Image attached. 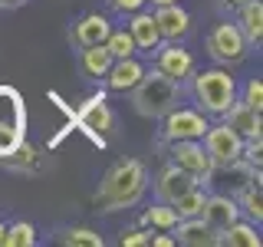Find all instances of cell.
<instances>
[{
    "instance_id": "8992f818",
    "label": "cell",
    "mask_w": 263,
    "mask_h": 247,
    "mask_svg": "<svg viewBox=\"0 0 263 247\" xmlns=\"http://www.w3.org/2000/svg\"><path fill=\"white\" fill-rule=\"evenodd\" d=\"M208 115L201 109H187V105H171L168 112L161 115V135L168 142H178V138H201L208 132Z\"/></svg>"
},
{
    "instance_id": "7c38bea8",
    "label": "cell",
    "mask_w": 263,
    "mask_h": 247,
    "mask_svg": "<svg viewBox=\"0 0 263 247\" xmlns=\"http://www.w3.org/2000/svg\"><path fill=\"white\" fill-rule=\"evenodd\" d=\"M155 23H158V33L164 43H175V40H184L191 33V13L181 4H161L155 7Z\"/></svg>"
},
{
    "instance_id": "4fadbf2b",
    "label": "cell",
    "mask_w": 263,
    "mask_h": 247,
    "mask_svg": "<svg viewBox=\"0 0 263 247\" xmlns=\"http://www.w3.org/2000/svg\"><path fill=\"white\" fill-rule=\"evenodd\" d=\"M112 33V20L105 13H86V16H79L76 23H72V33H69V40H72V46H96V43H105V37Z\"/></svg>"
},
{
    "instance_id": "5b68a950",
    "label": "cell",
    "mask_w": 263,
    "mask_h": 247,
    "mask_svg": "<svg viewBox=\"0 0 263 247\" xmlns=\"http://www.w3.org/2000/svg\"><path fill=\"white\" fill-rule=\"evenodd\" d=\"M208 53L214 63L220 66H240L247 60V53H250V43L243 40V33L237 23H217L211 33H208Z\"/></svg>"
},
{
    "instance_id": "3957f363",
    "label": "cell",
    "mask_w": 263,
    "mask_h": 247,
    "mask_svg": "<svg viewBox=\"0 0 263 247\" xmlns=\"http://www.w3.org/2000/svg\"><path fill=\"white\" fill-rule=\"evenodd\" d=\"M237 96H240L237 93V79L230 76V69H224V66H217V69H201L194 76V99H197V109L204 115L224 119L230 112V105L237 102Z\"/></svg>"
},
{
    "instance_id": "e0dca14e",
    "label": "cell",
    "mask_w": 263,
    "mask_h": 247,
    "mask_svg": "<svg viewBox=\"0 0 263 247\" xmlns=\"http://www.w3.org/2000/svg\"><path fill=\"white\" fill-rule=\"evenodd\" d=\"M128 33H132V40H135V49H142V53H148V56L161 46L158 23H155V16L145 13V10L128 13Z\"/></svg>"
},
{
    "instance_id": "1f68e13d",
    "label": "cell",
    "mask_w": 263,
    "mask_h": 247,
    "mask_svg": "<svg viewBox=\"0 0 263 247\" xmlns=\"http://www.w3.org/2000/svg\"><path fill=\"white\" fill-rule=\"evenodd\" d=\"M109 4H112V10L115 13H135V10H142V7L148 4V0H109Z\"/></svg>"
},
{
    "instance_id": "d6a6232c",
    "label": "cell",
    "mask_w": 263,
    "mask_h": 247,
    "mask_svg": "<svg viewBox=\"0 0 263 247\" xmlns=\"http://www.w3.org/2000/svg\"><path fill=\"white\" fill-rule=\"evenodd\" d=\"M27 0H0V10H16V7H23Z\"/></svg>"
},
{
    "instance_id": "6da1fadb",
    "label": "cell",
    "mask_w": 263,
    "mask_h": 247,
    "mask_svg": "<svg viewBox=\"0 0 263 247\" xmlns=\"http://www.w3.org/2000/svg\"><path fill=\"white\" fill-rule=\"evenodd\" d=\"M148 191V168L138 158H119L105 171L102 185L96 191V208L99 211H125L135 208Z\"/></svg>"
},
{
    "instance_id": "4dcf8cb0",
    "label": "cell",
    "mask_w": 263,
    "mask_h": 247,
    "mask_svg": "<svg viewBox=\"0 0 263 247\" xmlns=\"http://www.w3.org/2000/svg\"><path fill=\"white\" fill-rule=\"evenodd\" d=\"M119 244L122 247H145V244H152V231L148 227H128V231H122Z\"/></svg>"
},
{
    "instance_id": "f546056e",
    "label": "cell",
    "mask_w": 263,
    "mask_h": 247,
    "mask_svg": "<svg viewBox=\"0 0 263 247\" xmlns=\"http://www.w3.org/2000/svg\"><path fill=\"white\" fill-rule=\"evenodd\" d=\"M237 102H243L247 109H257V112H263V82H260V76L247 79L243 96H237Z\"/></svg>"
},
{
    "instance_id": "484cf974",
    "label": "cell",
    "mask_w": 263,
    "mask_h": 247,
    "mask_svg": "<svg viewBox=\"0 0 263 247\" xmlns=\"http://www.w3.org/2000/svg\"><path fill=\"white\" fill-rule=\"evenodd\" d=\"M60 244H66V247H102L105 241L92 227H66V231H60Z\"/></svg>"
},
{
    "instance_id": "8fae6325",
    "label": "cell",
    "mask_w": 263,
    "mask_h": 247,
    "mask_svg": "<svg viewBox=\"0 0 263 247\" xmlns=\"http://www.w3.org/2000/svg\"><path fill=\"white\" fill-rule=\"evenodd\" d=\"M76 122L96 138V142H102V135H109V132L115 129V115H112V109H109V102H105L102 93L89 96L86 102L79 105V109H76Z\"/></svg>"
},
{
    "instance_id": "7a4b0ae2",
    "label": "cell",
    "mask_w": 263,
    "mask_h": 247,
    "mask_svg": "<svg viewBox=\"0 0 263 247\" xmlns=\"http://www.w3.org/2000/svg\"><path fill=\"white\" fill-rule=\"evenodd\" d=\"M128 93H132V105H135L138 115H145V119H161L171 105H178L181 82L168 79L158 69H145V76L138 79Z\"/></svg>"
},
{
    "instance_id": "9a60e30c",
    "label": "cell",
    "mask_w": 263,
    "mask_h": 247,
    "mask_svg": "<svg viewBox=\"0 0 263 247\" xmlns=\"http://www.w3.org/2000/svg\"><path fill=\"white\" fill-rule=\"evenodd\" d=\"M171 231H175V244H184V247H214L220 241V234L201 218V214H197V218H181Z\"/></svg>"
},
{
    "instance_id": "7402d4cb",
    "label": "cell",
    "mask_w": 263,
    "mask_h": 247,
    "mask_svg": "<svg viewBox=\"0 0 263 247\" xmlns=\"http://www.w3.org/2000/svg\"><path fill=\"white\" fill-rule=\"evenodd\" d=\"M260 224H250V221H240L237 218L230 227L220 231V241L224 247H260Z\"/></svg>"
},
{
    "instance_id": "44dd1931",
    "label": "cell",
    "mask_w": 263,
    "mask_h": 247,
    "mask_svg": "<svg viewBox=\"0 0 263 247\" xmlns=\"http://www.w3.org/2000/svg\"><path fill=\"white\" fill-rule=\"evenodd\" d=\"M79 66L89 79H102L112 66V53L105 49V43H96V46H82L79 49Z\"/></svg>"
},
{
    "instance_id": "d4e9b609",
    "label": "cell",
    "mask_w": 263,
    "mask_h": 247,
    "mask_svg": "<svg viewBox=\"0 0 263 247\" xmlns=\"http://www.w3.org/2000/svg\"><path fill=\"white\" fill-rule=\"evenodd\" d=\"M33 244H36V227L30 221H13V224H7L0 247H33Z\"/></svg>"
},
{
    "instance_id": "ba28073f",
    "label": "cell",
    "mask_w": 263,
    "mask_h": 247,
    "mask_svg": "<svg viewBox=\"0 0 263 247\" xmlns=\"http://www.w3.org/2000/svg\"><path fill=\"white\" fill-rule=\"evenodd\" d=\"M201 145H204V152L211 155L214 165L237 162V158H240V152H243V138L237 135L227 122H220V126H208V132L201 135Z\"/></svg>"
},
{
    "instance_id": "83f0119b",
    "label": "cell",
    "mask_w": 263,
    "mask_h": 247,
    "mask_svg": "<svg viewBox=\"0 0 263 247\" xmlns=\"http://www.w3.org/2000/svg\"><path fill=\"white\" fill-rule=\"evenodd\" d=\"M105 49L112 53V60H122V56H135L138 49H135V40H132V33L128 30H115L105 37Z\"/></svg>"
},
{
    "instance_id": "ac0fdd59",
    "label": "cell",
    "mask_w": 263,
    "mask_h": 247,
    "mask_svg": "<svg viewBox=\"0 0 263 247\" xmlns=\"http://www.w3.org/2000/svg\"><path fill=\"white\" fill-rule=\"evenodd\" d=\"M142 76H145V66L138 63L135 56H122V60H112L109 73H105L102 79H105V86H109L112 93H128Z\"/></svg>"
},
{
    "instance_id": "ffe728a7",
    "label": "cell",
    "mask_w": 263,
    "mask_h": 247,
    "mask_svg": "<svg viewBox=\"0 0 263 247\" xmlns=\"http://www.w3.org/2000/svg\"><path fill=\"white\" fill-rule=\"evenodd\" d=\"M224 122L243 138V142H247V138H257L260 135V126H263L260 112L257 109H247L243 102H234V105H230V112L224 115Z\"/></svg>"
},
{
    "instance_id": "d6986e66",
    "label": "cell",
    "mask_w": 263,
    "mask_h": 247,
    "mask_svg": "<svg viewBox=\"0 0 263 247\" xmlns=\"http://www.w3.org/2000/svg\"><path fill=\"white\" fill-rule=\"evenodd\" d=\"M237 10H240L237 27H240L243 40L250 46H260L263 43V0H243Z\"/></svg>"
},
{
    "instance_id": "4316f807",
    "label": "cell",
    "mask_w": 263,
    "mask_h": 247,
    "mask_svg": "<svg viewBox=\"0 0 263 247\" xmlns=\"http://www.w3.org/2000/svg\"><path fill=\"white\" fill-rule=\"evenodd\" d=\"M204 201H208L204 188H201V185H194L191 191H184L175 204H171V208L178 211V218H197V214H201V208H204Z\"/></svg>"
},
{
    "instance_id": "603a6c76",
    "label": "cell",
    "mask_w": 263,
    "mask_h": 247,
    "mask_svg": "<svg viewBox=\"0 0 263 247\" xmlns=\"http://www.w3.org/2000/svg\"><path fill=\"white\" fill-rule=\"evenodd\" d=\"M237 204H240V211L250 221H257V224L263 221V178H260V171L243 185V191L237 195Z\"/></svg>"
},
{
    "instance_id": "5bb4252c",
    "label": "cell",
    "mask_w": 263,
    "mask_h": 247,
    "mask_svg": "<svg viewBox=\"0 0 263 247\" xmlns=\"http://www.w3.org/2000/svg\"><path fill=\"white\" fill-rule=\"evenodd\" d=\"M197 185V181L187 175V171H181L178 165H164V168L158 171V178H155V195H158V201L164 204H175L184 191H191V188Z\"/></svg>"
},
{
    "instance_id": "836d02e7",
    "label": "cell",
    "mask_w": 263,
    "mask_h": 247,
    "mask_svg": "<svg viewBox=\"0 0 263 247\" xmlns=\"http://www.w3.org/2000/svg\"><path fill=\"white\" fill-rule=\"evenodd\" d=\"M240 4H243V0H220V7H224V10H237Z\"/></svg>"
},
{
    "instance_id": "e575fe53",
    "label": "cell",
    "mask_w": 263,
    "mask_h": 247,
    "mask_svg": "<svg viewBox=\"0 0 263 247\" xmlns=\"http://www.w3.org/2000/svg\"><path fill=\"white\" fill-rule=\"evenodd\" d=\"M155 7H161V4H178V0H152Z\"/></svg>"
},
{
    "instance_id": "30bf717a",
    "label": "cell",
    "mask_w": 263,
    "mask_h": 247,
    "mask_svg": "<svg viewBox=\"0 0 263 247\" xmlns=\"http://www.w3.org/2000/svg\"><path fill=\"white\" fill-rule=\"evenodd\" d=\"M253 175H257V168H250L243 158H237V162H224V165H211L204 185H214L220 195H234L237 198Z\"/></svg>"
},
{
    "instance_id": "277c9868",
    "label": "cell",
    "mask_w": 263,
    "mask_h": 247,
    "mask_svg": "<svg viewBox=\"0 0 263 247\" xmlns=\"http://www.w3.org/2000/svg\"><path fill=\"white\" fill-rule=\"evenodd\" d=\"M27 142V102L10 82H0V165Z\"/></svg>"
},
{
    "instance_id": "52a82bcc",
    "label": "cell",
    "mask_w": 263,
    "mask_h": 247,
    "mask_svg": "<svg viewBox=\"0 0 263 247\" xmlns=\"http://www.w3.org/2000/svg\"><path fill=\"white\" fill-rule=\"evenodd\" d=\"M168 158L171 165H178L181 171H187L197 185H204V178H208L211 171V155L204 152L201 138H178V142H168Z\"/></svg>"
},
{
    "instance_id": "cb8c5ba5",
    "label": "cell",
    "mask_w": 263,
    "mask_h": 247,
    "mask_svg": "<svg viewBox=\"0 0 263 247\" xmlns=\"http://www.w3.org/2000/svg\"><path fill=\"white\" fill-rule=\"evenodd\" d=\"M178 211L171 208V204H164V201H158V204H152L145 214H142V224L148 227V231H171L178 224Z\"/></svg>"
},
{
    "instance_id": "d590c367",
    "label": "cell",
    "mask_w": 263,
    "mask_h": 247,
    "mask_svg": "<svg viewBox=\"0 0 263 247\" xmlns=\"http://www.w3.org/2000/svg\"><path fill=\"white\" fill-rule=\"evenodd\" d=\"M4 231H7V224H4V221H0V244H4Z\"/></svg>"
},
{
    "instance_id": "f1b7e54d",
    "label": "cell",
    "mask_w": 263,
    "mask_h": 247,
    "mask_svg": "<svg viewBox=\"0 0 263 247\" xmlns=\"http://www.w3.org/2000/svg\"><path fill=\"white\" fill-rule=\"evenodd\" d=\"M36 162H40V155H36V148H33L30 142H20V148L7 158L4 165L7 168H20V171H30V168H36Z\"/></svg>"
},
{
    "instance_id": "2e32d148",
    "label": "cell",
    "mask_w": 263,
    "mask_h": 247,
    "mask_svg": "<svg viewBox=\"0 0 263 247\" xmlns=\"http://www.w3.org/2000/svg\"><path fill=\"white\" fill-rule=\"evenodd\" d=\"M201 218L220 234L224 227H230L237 218H240V204H237L234 195H220V191L208 195V201H204V208H201Z\"/></svg>"
},
{
    "instance_id": "9c48e42d",
    "label": "cell",
    "mask_w": 263,
    "mask_h": 247,
    "mask_svg": "<svg viewBox=\"0 0 263 247\" xmlns=\"http://www.w3.org/2000/svg\"><path fill=\"white\" fill-rule=\"evenodd\" d=\"M152 56H155V69L164 73L168 79H175V82L191 79V73H194V56H191V49L181 46V40H175V43H164V40H161V46L155 49Z\"/></svg>"
}]
</instances>
